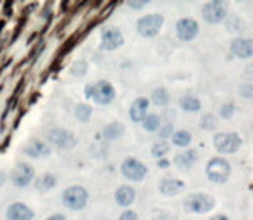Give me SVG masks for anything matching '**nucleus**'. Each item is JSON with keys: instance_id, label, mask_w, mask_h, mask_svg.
I'll use <instances>...</instances> for the list:
<instances>
[{"instance_id": "nucleus-3", "label": "nucleus", "mask_w": 253, "mask_h": 220, "mask_svg": "<svg viewBox=\"0 0 253 220\" xmlns=\"http://www.w3.org/2000/svg\"><path fill=\"white\" fill-rule=\"evenodd\" d=\"M47 143L50 148H59V150H71L78 145V140L71 131L64 127H52L47 133Z\"/></svg>"}, {"instance_id": "nucleus-1", "label": "nucleus", "mask_w": 253, "mask_h": 220, "mask_svg": "<svg viewBox=\"0 0 253 220\" xmlns=\"http://www.w3.org/2000/svg\"><path fill=\"white\" fill-rule=\"evenodd\" d=\"M84 97L98 105H109L116 97V90L109 81H98V83L88 84L84 88Z\"/></svg>"}, {"instance_id": "nucleus-4", "label": "nucleus", "mask_w": 253, "mask_h": 220, "mask_svg": "<svg viewBox=\"0 0 253 220\" xmlns=\"http://www.w3.org/2000/svg\"><path fill=\"white\" fill-rule=\"evenodd\" d=\"M184 210L190 214H207L215 207V200L210 194L205 193H195L184 200Z\"/></svg>"}, {"instance_id": "nucleus-37", "label": "nucleus", "mask_w": 253, "mask_h": 220, "mask_svg": "<svg viewBox=\"0 0 253 220\" xmlns=\"http://www.w3.org/2000/svg\"><path fill=\"white\" fill-rule=\"evenodd\" d=\"M169 167V160H166V158H160L159 160V169H167Z\"/></svg>"}, {"instance_id": "nucleus-21", "label": "nucleus", "mask_w": 253, "mask_h": 220, "mask_svg": "<svg viewBox=\"0 0 253 220\" xmlns=\"http://www.w3.org/2000/svg\"><path fill=\"white\" fill-rule=\"evenodd\" d=\"M103 138L109 141H114V140H119L121 136L124 134V126L121 122H112V124H107L102 131Z\"/></svg>"}, {"instance_id": "nucleus-8", "label": "nucleus", "mask_w": 253, "mask_h": 220, "mask_svg": "<svg viewBox=\"0 0 253 220\" xmlns=\"http://www.w3.org/2000/svg\"><path fill=\"white\" fill-rule=\"evenodd\" d=\"M35 177H37V172L30 164H17L10 174V181L16 187H28L35 181Z\"/></svg>"}, {"instance_id": "nucleus-12", "label": "nucleus", "mask_w": 253, "mask_h": 220, "mask_svg": "<svg viewBox=\"0 0 253 220\" xmlns=\"http://www.w3.org/2000/svg\"><path fill=\"white\" fill-rule=\"evenodd\" d=\"M198 23L191 17H184V19H179L176 24V33H177V38L181 41H191L198 37Z\"/></svg>"}, {"instance_id": "nucleus-24", "label": "nucleus", "mask_w": 253, "mask_h": 220, "mask_svg": "<svg viewBox=\"0 0 253 220\" xmlns=\"http://www.w3.org/2000/svg\"><path fill=\"white\" fill-rule=\"evenodd\" d=\"M152 102L157 105V107H166V105L170 102V97H169V93H167L166 88H155L152 93Z\"/></svg>"}, {"instance_id": "nucleus-5", "label": "nucleus", "mask_w": 253, "mask_h": 220, "mask_svg": "<svg viewBox=\"0 0 253 220\" xmlns=\"http://www.w3.org/2000/svg\"><path fill=\"white\" fill-rule=\"evenodd\" d=\"M231 176V165L226 158H212L207 165V177L215 184H224Z\"/></svg>"}, {"instance_id": "nucleus-2", "label": "nucleus", "mask_w": 253, "mask_h": 220, "mask_svg": "<svg viewBox=\"0 0 253 220\" xmlns=\"http://www.w3.org/2000/svg\"><path fill=\"white\" fill-rule=\"evenodd\" d=\"M62 203L66 208L74 212H80L86 207L88 203V191L83 186H69L62 193Z\"/></svg>"}, {"instance_id": "nucleus-31", "label": "nucleus", "mask_w": 253, "mask_h": 220, "mask_svg": "<svg viewBox=\"0 0 253 220\" xmlns=\"http://www.w3.org/2000/svg\"><path fill=\"white\" fill-rule=\"evenodd\" d=\"M172 134H174L172 124H166V126H160V129H159V138H160V141H166V138H170Z\"/></svg>"}, {"instance_id": "nucleus-10", "label": "nucleus", "mask_w": 253, "mask_h": 220, "mask_svg": "<svg viewBox=\"0 0 253 220\" xmlns=\"http://www.w3.org/2000/svg\"><path fill=\"white\" fill-rule=\"evenodd\" d=\"M203 14V19L210 24H217L220 21H224L227 17V9H226V3L219 2V0H212V2L205 3L202 9Z\"/></svg>"}, {"instance_id": "nucleus-35", "label": "nucleus", "mask_w": 253, "mask_h": 220, "mask_svg": "<svg viewBox=\"0 0 253 220\" xmlns=\"http://www.w3.org/2000/svg\"><path fill=\"white\" fill-rule=\"evenodd\" d=\"M127 5H129L131 9H141V7L147 5V2H127Z\"/></svg>"}, {"instance_id": "nucleus-26", "label": "nucleus", "mask_w": 253, "mask_h": 220, "mask_svg": "<svg viewBox=\"0 0 253 220\" xmlns=\"http://www.w3.org/2000/svg\"><path fill=\"white\" fill-rule=\"evenodd\" d=\"M91 113H93V109L88 104H78L76 110H74V115H76V119L80 120V122H88Z\"/></svg>"}, {"instance_id": "nucleus-15", "label": "nucleus", "mask_w": 253, "mask_h": 220, "mask_svg": "<svg viewBox=\"0 0 253 220\" xmlns=\"http://www.w3.org/2000/svg\"><path fill=\"white\" fill-rule=\"evenodd\" d=\"M231 52L240 59H250V57H253V40H250V38H236L231 43Z\"/></svg>"}, {"instance_id": "nucleus-38", "label": "nucleus", "mask_w": 253, "mask_h": 220, "mask_svg": "<svg viewBox=\"0 0 253 220\" xmlns=\"http://www.w3.org/2000/svg\"><path fill=\"white\" fill-rule=\"evenodd\" d=\"M245 76L250 77V79H253V67H248V71L245 73Z\"/></svg>"}, {"instance_id": "nucleus-36", "label": "nucleus", "mask_w": 253, "mask_h": 220, "mask_svg": "<svg viewBox=\"0 0 253 220\" xmlns=\"http://www.w3.org/2000/svg\"><path fill=\"white\" fill-rule=\"evenodd\" d=\"M45 220H67L66 219V215H62V214H53L50 215V217H47Z\"/></svg>"}, {"instance_id": "nucleus-33", "label": "nucleus", "mask_w": 253, "mask_h": 220, "mask_svg": "<svg viewBox=\"0 0 253 220\" xmlns=\"http://www.w3.org/2000/svg\"><path fill=\"white\" fill-rule=\"evenodd\" d=\"M240 93L243 95L245 98H253V84L252 83H245L243 86L240 88Z\"/></svg>"}, {"instance_id": "nucleus-39", "label": "nucleus", "mask_w": 253, "mask_h": 220, "mask_svg": "<svg viewBox=\"0 0 253 220\" xmlns=\"http://www.w3.org/2000/svg\"><path fill=\"white\" fill-rule=\"evenodd\" d=\"M210 220H229V219H227L226 215H215V217H212Z\"/></svg>"}, {"instance_id": "nucleus-7", "label": "nucleus", "mask_w": 253, "mask_h": 220, "mask_svg": "<svg viewBox=\"0 0 253 220\" xmlns=\"http://www.w3.org/2000/svg\"><path fill=\"white\" fill-rule=\"evenodd\" d=\"M213 147L220 153H236L241 147V138L236 133H220L213 138Z\"/></svg>"}, {"instance_id": "nucleus-6", "label": "nucleus", "mask_w": 253, "mask_h": 220, "mask_svg": "<svg viewBox=\"0 0 253 220\" xmlns=\"http://www.w3.org/2000/svg\"><path fill=\"white\" fill-rule=\"evenodd\" d=\"M162 24H164V16H160V14H148V16H143L138 21L136 30L143 38H152L159 33Z\"/></svg>"}, {"instance_id": "nucleus-34", "label": "nucleus", "mask_w": 253, "mask_h": 220, "mask_svg": "<svg viewBox=\"0 0 253 220\" xmlns=\"http://www.w3.org/2000/svg\"><path fill=\"white\" fill-rule=\"evenodd\" d=\"M119 220H138V214H136V212H133V210H126L119 217Z\"/></svg>"}, {"instance_id": "nucleus-18", "label": "nucleus", "mask_w": 253, "mask_h": 220, "mask_svg": "<svg viewBox=\"0 0 253 220\" xmlns=\"http://www.w3.org/2000/svg\"><path fill=\"white\" fill-rule=\"evenodd\" d=\"M198 155L195 150H188V151H181V153L176 155V158H174V164L179 170H190L191 167L195 165V162H197Z\"/></svg>"}, {"instance_id": "nucleus-22", "label": "nucleus", "mask_w": 253, "mask_h": 220, "mask_svg": "<svg viewBox=\"0 0 253 220\" xmlns=\"http://www.w3.org/2000/svg\"><path fill=\"white\" fill-rule=\"evenodd\" d=\"M179 105H181V109H183L184 112H191V113L198 112L200 107H202L200 100H198L197 97H191V95H186V97L181 98Z\"/></svg>"}, {"instance_id": "nucleus-25", "label": "nucleus", "mask_w": 253, "mask_h": 220, "mask_svg": "<svg viewBox=\"0 0 253 220\" xmlns=\"http://www.w3.org/2000/svg\"><path fill=\"white\" fill-rule=\"evenodd\" d=\"M243 26H245V23L240 16H229L226 19V30L233 35L241 33V31H243Z\"/></svg>"}, {"instance_id": "nucleus-29", "label": "nucleus", "mask_w": 253, "mask_h": 220, "mask_svg": "<svg viewBox=\"0 0 253 220\" xmlns=\"http://www.w3.org/2000/svg\"><path fill=\"white\" fill-rule=\"evenodd\" d=\"M71 73H73V76H84V74L88 73V62L86 60H78L76 64L73 66V69H71Z\"/></svg>"}, {"instance_id": "nucleus-20", "label": "nucleus", "mask_w": 253, "mask_h": 220, "mask_svg": "<svg viewBox=\"0 0 253 220\" xmlns=\"http://www.w3.org/2000/svg\"><path fill=\"white\" fill-rule=\"evenodd\" d=\"M184 184L181 183V181L177 179H164L162 183H160V193L164 194V196H176V194H179L181 191H183Z\"/></svg>"}, {"instance_id": "nucleus-13", "label": "nucleus", "mask_w": 253, "mask_h": 220, "mask_svg": "<svg viewBox=\"0 0 253 220\" xmlns=\"http://www.w3.org/2000/svg\"><path fill=\"white\" fill-rule=\"evenodd\" d=\"M124 43V37L117 28H109L102 33V50H107V52H112V50H117L119 47H123Z\"/></svg>"}, {"instance_id": "nucleus-28", "label": "nucleus", "mask_w": 253, "mask_h": 220, "mask_svg": "<svg viewBox=\"0 0 253 220\" xmlns=\"http://www.w3.org/2000/svg\"><path fill=\"white\" fill-rule=\"evenodd\" d=\"M167 153H169V143H167V141H157L152 147V157L164 158Z\"/></svg>"}, {"instance_id": "nucleus-23", "label": "nucleus", "mask_w": 253, "mask_h": 220, "mask_svg": "<svg viewBox=\"0 0 253 220\" xmlns=\"http://www.w3.org/2000/svg\"><path fill=\"white\" fill-rule=\"evenodd\" d=\"M141 126H143L145 131H159L160 126H162V120H160V117L157 115V113H147V117H145L143 120H141Z\"/></svg>"}, {"instance_id": "nucleus-11", "label": "nucleus", "mask_w": 253, "mask_h": 220, "mask_svg": "<svg viewBox=\"0 0 253 220\" xmlns=\"http://www.w3.org/2000/svg\"><path fill=\"white\" fill-rule=\"evenodd\" d=\"M23 153L26 155V157L38 160V158L48 157V155L52 153V148H50V145H48L47 141L38 140V138H33V140H30L23 147Z\"/></svg>"}, {"instance_id": "nucleus-32", "label": "nucleus", "mask_w": 253, "mask_h": 220, "mask_svg": "<svg viewBox=\"0 0 253 220\" xmlns=\"http://www.w3.org/2000/svg\"><path fill=\"white\" fill-rule=\"evenodd\" d=\"M219 115L222 117V119H231V117L234 115V104H224L222 107H220Z\"/></svg>"}, {"instance_id": "nucleus-17", "label": "nucleus", "mask_w": 253, "mask_h": 220, "mask_svg": "<svg viewBox=\"0 0 253 220\" xmlns=\"http://www.w3.org/2000/svg\"><path fill=\"white\" fill-rule=\"evenodd\" d=\"M57 176L52 172H45L42 174L40 177H35V187H37V191H40V193H48V191H52L53 187L57 186Z\"/></svg>"}, {"instance_id": "nucleus-19", "label": "nucleus", "mask_w": 253, "mask_h": 220, "mask_svg": "<svg viewBox=\"0 0 253 220\" xmlns=\"http://www.w3.org/2000/svg\"><path fill=\"white\" fill-rule=\"evenodd\" d=\"M134 200H136V191L131 186H121L116 191V201L119 207H129L134 203Z\"/></svg>"}, {"instance_id": "nucleus-9", "label": "nucleus", "mask_w": 253, "mask_h": 220, "mask_svg": "<svg viewBox=\"0 0 253 220\" xmlns=\"http://www.w3.org/2000/svg\"><path fill=\"white\" fill-rule=\"evenodd\" d=\"M121 172H123V176L129 181H143L148 170H147V165L141 164L138 158L129 157L123 162V165H121Z\"/></svg>"}, {"instance_id": "nucleus-16", "label": "nucleus", "mask_w": 253, "mask_h": 220, "mask_svg": "<svg viewBox=\"0 0 253 220\" xmlns=\"http://www.w3.org/2000/svg\"><path fill=\"white\" fill-rule=\"evenodd\" d=\"M148 100L147 98H136V100L133 102V105H131L129 109V117L133 122H141V120L147 117L148 113Z\"/></svg>"}, {"instance_id": "nucleus-14", "label": "nucleus", "mask_w": 253, "mask_h": 220, "mask_svg": "<svg viewBox=\"0 0 253 220\" xmlns=\"http://www.w3.org/2000/svg\"><path fill=\"white\" fill-rule=\"evenodd\" d=\"M35 212L23 201H16L7 208V220H33Z\"/></svg>"}, {"instance_id": "nucleus-30", "label": "nucleus", "mask_w": 253, "mask_h": 220, "mask_svg": "<svg viewBox=\"0 0 253 220\" xmlns=\"http://www.w3.org/2000/svg\"><path fill=\"white\" fill-rule=\"evenodd\" d=\"M200 127H202L203 131H212V129H215V117L210 115V113L203 115L202 120H200Z\"/></svg>"}, {"instance_id": "nucleus-27", "label": "nucleus", "mask_w": 253, "mask_h": 220, "mask_svg": "<svg viewBox=\"0 0 253 220\" xmlns=\"http://www.w3.org/2000/svg\"><path fill=\"white\" fill-rule=\"evenodd\" d=\"M170 140H172V143L176 145V147H188V145L191 143V134L188 133V131H176V133L170 136Z\"/></svg>"}]
</instances>
